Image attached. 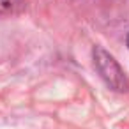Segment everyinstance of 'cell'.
Listing matches in <instances>:
<instances>
[{
	"mask_svg": "<svg viewBox=\"0 0 129 129\" xmlns=\"http://www.w3.org/2000/svg\"><path fill=\"white\" fill-rule=\"evenodd\" d=\"M94 64H95L99 74L103 76V80L113 90H125L127 81H125L124 71L120 69V66L110 53H106L103 48H95L94 50Z\"/></svg>",
	"mask_w": 129,
	"mask_h": 129,
	"instance_id": "cell-1",
	"label": "cell"
},
{
	"mask_svg": "<svg viewBox=\"0 0 129 129\" xmlns=\"http://www.w3.org/2000/svg\"><path fill=\"white\" fill-rule=\"evenodd\" d=\"M21 0H0V14H7V13H13L18 4Z\"/></svg>",
	"mask_w": 129,
	"mask_h": 129,
	"instance_id": "cell-2",
	"label": "cell"
},
{
	"mask_svg": "<svg viewBox=\"0 0 129 129\" xmlns=\"http://www.w3.org/2000/svg\"><path fill=\"white\" fill-rule=\"evenodd\" d=\"M127 48H129V34H127Z\"/></svg>",
	"mask_w": 129,
	"mask_h": 129,
	"instance_id": "cell-3",
	"label": "cell"
}]
</instances>
